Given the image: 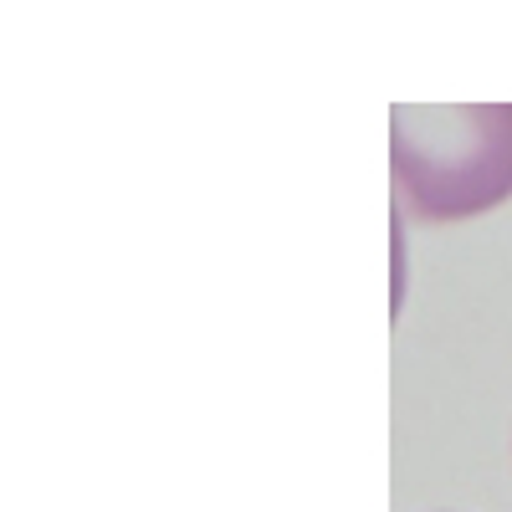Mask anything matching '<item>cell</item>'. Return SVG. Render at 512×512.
Wrapping results in <instances>:
<instances>
[{
	"label": "cell",
	"instance_id": "cell-1",
	"mask_svg": "<svg viewBox=\"0 0 512 512\" xmlns=\"http://www.w3.org/2000/svg\"><path fill=\"white\" fill-rule=\"evenodd\" d=\"M395 185L420 221H461L512 195V103L395 108Z\"/></svg>",
	"mask_w": 512,
	"mask_h": 512
}]
</instances>
